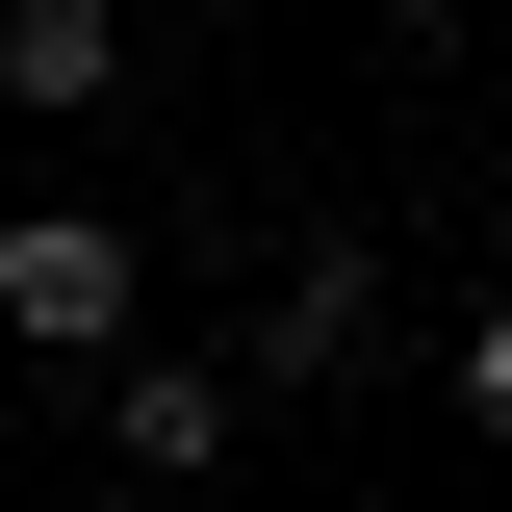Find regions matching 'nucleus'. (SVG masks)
Segmentation results:
<instances>
[{"label":"nucleus","mask_w":512,"mask_h":512,"mask_svg":"<svg viewBox=\"0 0 512 512\" xmlns=\"http://www.w3.org/2000/svg\"><path fill=\"white\" fill-rule=\"evenodd\" d=\"M0 103L26 128H103L128 103V0H0Z\"/></svg>","instance_id":"4"},{"label":"nucleus","mask_w":512,"mask_h":512,"mask_svg":"<svg viewBox=\"0 0 512 512\" xmlns=\"http://www.w3.org/2000/svg\"><path fill=\"white\" fill-rule=\"evenodd\" d=\"M0 333H26V359H128V333H154V256H128V205H0Z\"/></svg>","instance_id":"1"},{"label":"nucleus","mask_w":512,"mask_h":512,"mask_svg":"<svg viewBox=\"0 0 512 512\" xmlns=\"http://www.w3.org/2000/svg\"><path fill=\"white\" fill-rule=\"evenodd\" d=\"M359 359H384V256H359V231H308V256H282V308H256V359H231V384H359Z\"/></svg>","instance_id":"3"},{"label":"nucleus","mask_w":512,"mask_h":512,"mask_svg":"<svg viewBox=\"0 0 512 512\" xmlns=\"http://www.w3.org/2000/svg\"><path fill=\"white\" fill-rule=\"evenodd\" d=\"M461 436L512 461V308H461Z\"/></svg>","instance_id":"5"},{"label":"nucleus","mask_w":512,"mask_h":512,"mask_svg":"<svg viewBox=\"0 0 512 512\" xmlns=\"http://www.w3.org/2000/svg\"><path fill=\"white\" fill-rule=\"evenodd\" d=\"M77 384H103L128 487H205V461H231V359H154V333H128V359H77Z\"/></svg>","instance_id":"2"}]
</instances>
